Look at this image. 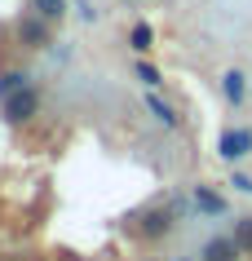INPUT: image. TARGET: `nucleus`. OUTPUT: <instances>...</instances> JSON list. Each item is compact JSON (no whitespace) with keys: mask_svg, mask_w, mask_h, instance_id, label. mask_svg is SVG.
Wrapping results in <instances>:
<instances>
[{"mask_svg":"<svg viewBox=\"0 0 252 261\" xmlns=\"http://www.w3.org/2000/svg\"><path fill=\"white\" fill-rule=\"evenodd\" d=\"M177 261H190V257H177Z\"/></svg>","mask_w":252,"mask_h":261,"instance_id":"2eb2a0df","label":"nucleus"},{"mask_svg":"<svg viewBox=\"0 0 252 261\" xmlns=\"http://www.w3.org/2000/svg\"><path fill=\"white\" fill-rule=\"evenodd\" d=\"M199 261H243V252H239V244L230 234H212L204 244V252H199Z\"/></svg>","mask_w":252,"mask_h":261,"instance_id":"39448f33","label":"nucleus"},{"mask_svg":"<svg viewBox=\"0 0 252 261\" xmlns=\"http://www.w3.org/2000/svg\"><path fill=\"white\" fill-rule=\"evenodd\" d=\"M36 111H40V93H36L31 84L5 97V120H9V124H27V120H36Z\"/></svg>","mask_w":252,"mask_h":261,"instance_id":"f03ea898","label":"nucleus"},{"mask_svg":"<svg viewBox=\"0 0 252 261\" xmlns=\"http://www.w3.org/2000/svg\"><path fill=\"white\" fill-rule=\"evenodd\" d=\"M27 71H18V67H9V71H0V97H9V93H18V89H27Z\"/></svg>","mask_w":252,"mask_h":261,"instance_id":"9d476101","label":"nucleus"},{"mask_svg":"<svg viewBox=\"0 0 252 261\" xmlns=\"http://www.w3.org/2000/svg\"><path fill=\"white\" fill-rule=\"evenodd\" d=\"M230 186H235L239 195H252V177H248V173H235V177H230Z\"/></svg>","mask_w":252,"mask_h":261,"instance_id":"4468645a","label":"nucleus"},{"mask_svg":"<svg viewBox=\"0 0 252 261\" xmlns=\"http://www.w3.org/2000/svg\"><path fill=\"white\" fill-rule=\"evenodd\" d=\"M18 36H22V40H27L31 49H44V44H49V22H44V18L36 14V9H31V14H22V18H18Z\"/></svg>","mask_w":252,"mask_h":261,"instance_id":"20e7f679","label":"nucleus"},{"mask_svg":"<svg viewBox=\"0 0 252 261\" xmlns=\"http://www.w3.org/2000/svg\"><path fill=\"white\" fill-rule=\"evenodd\" d=\"M173 226H177V208H173V204H155V208H146V213H137L133 234L146 239V244H155V239L173 234Z\"/></svg>","mask_w":252,"mask_h":261,"instance_id":"f257e3e1","label":"nucleus"},{"mask_svg":"<svg viewBox=\"0 0 252 261\" xmlns=\"http://www.w3.org/2000/svg\"><path fill=\"white\" fill-rule=\"evenodd\" d=\"M146 111H151V115H155L159 124H164V128H182V115L168 107L164 97H155V93H151V97H146Z\"/></svg>","mask_w":252,"mask_h":261,"instance_id":"6e6552de","label":"nucleus"},{"mask_svg":"<svg viewBox=\"0 0 252 261\" xmlns=\"http://www.w3.org/2000/svg\"><path fill=\"white\" fill-rule=\"evenodd\" d=\"M31 9H36L44 22H62V18H67V0H31Z\"/></svg>","mask_w":252,"mask_h":261,"instance_id":"1a4fd4ad","label":"nucleus"},{"mask_svg":"<svg viewBox=\"0 0 252 261\" xmlns=\"http://www.w3.org/2000/svg\"><path fill=\"white\" fill-rule=\"evenodd\" d=\"M195 213H204V217H226V195H217L212 186H195Z\"/></svg>","mask_w":252,"mask_h":261,"instance_id":"0eeeda50","label":"nucleus"},{"mask_svg":"<svg viewBox=\"0 0 252 261\" xmlns=\"http://www.w3.org/2000/svg\"><path fill=\"white\" fill-rule=\"evenodd\" d=\"M137 80H142V84H151V89H155V84H159V71H155L151 62H137Z\"/></svg>","mask_w":252,"mask_h":261,"instance_id":"ddd939ff","label":"nucleus"},{"mask_svg":"<svg viewBox=\"0 0 252 261\" xmlns=\"http://www.w3.org/2000/svg\"><path fill=\"white\" fill-rule=\"evenodd\" d=\"M217 155L239 164L243 155H252V128H226L221 138H217Z\"/></svg>","mask_w":252,"mask_h":261,"instance_id":"7ed1b4c3","label":"nucleus"},{"mask_svg":"<svg viewBox=\"0 0 252 261\" xmlns=\"http://www.w3.org/2000/svg\"><path fill=\"white\" fill-rule=\"evenodd\" d=\"M248 93H252V80L243 75V71H235V67H230V71L221 75V97L230 102V107H239V102H243Z\"/></svg>","mask_w":252,"mask_h":261,"instance_id":"423d86ee","label":"nucleus"},{"mask_svg":"<svg viewBox=\"0 0 252 261\" xmlns=\"http://www.w3.org/2000/svg\"><path fill=\"white\" fill-rule=\"evenodd\" d=\"M128 44H133L137 54H151V49H155V31L146 27V22H137V27L128 31Z\"/></svg>","mask_w":252,"mask_h":261,"instance_id":"f8f14e48","label":"nucleus"},{"mask_svg":"<svg viewBox=\"0 0 252 261\" xmlns=\"http://www.w3.org/2000/svg\"><path fill=\"white\" fill-rule=\"evenodd\" d=\"M230 239L239 244V252H243V257H252V217H235V230H230Z\"/></svg>","mask_w":252,"mask_h":261,"instance_id":"9b49d317","label":"nucleus"}]
</instances>
